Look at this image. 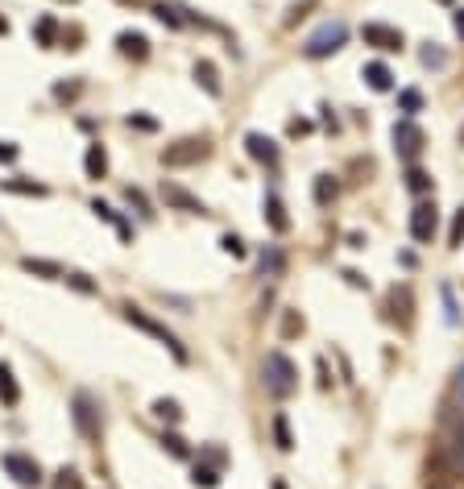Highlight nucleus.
I'll return each mask as SVG.
<instances>
[{
    "instance_id": "1",
    "label": "nucleus",
    "mask_w": 464,
    "mask_h": 489,
    "mask_svg": "<svg viewBox=\"0 0 464 489\" xmlns=\"http://www.w3.org/2000/svg\"><path fill=\"white\" fill-rule=\"evenodd\" d=\"M261 377H266V390L274 398H291L298 390V369H294V361L286 353H269L266 365H261Z\"/></svg>"
},
{
    "instance_id": "2",
    "label": "nucleus",
    "mask_w": 464,
    "mask_h": 489,
    "mask_svg": "<svg viewBox=\"0 0 464 489\" xmlns=\"http://www.w3.org/2000/svg\"><path fill=\"white\" fill-rule=\"evenodd\" d=\"M124 319H129L133 328H141L146 336H153L158 344H166V348H171V353L178 357V361H187V348L178 344V336H174V332L166 328V323H158V319L149 316L146 307H133V303H124Z\"/></svg>"
},
{
    "instance_id": "3",
    "label": "nucleus",
    "mask_w": 464,
    "mask_h": 489,
    "mask_svg": "<svg viewBox=\"0 0 464 489\" xmlns=\"http://www.w3.org/2000/svg\"><path fill=\"white\" fill-rule=\"evenodd\" d=\"M344 42H348V25L344 21H328V25H319L315 33L307 38L303 54H307V58H328V54H336Z\"/></svg>"
},
{
    "instance_id": "4",
    "label": "nucleus",
    "mask_w": 464,
    "mask_h": 489,
    "mask_svg": "<svg viewBox=\"0 0 464 489\" xmlns=\"http://www.w3.org/2000/svg\"><path fill=\"white\" fill-rule=\"evenodd\" d=\"M0 465H4V473H9V477H13L21 489L42 485V465H38L33 456H25V452H4V456H0Z\"/></svg>"
},
{
    "instance_id": "5",
    "label": "nucleus",
    "mask_w": 464,
    "mask_h": 489,
    "mask_svg": "<svg viewBox=\"0 0 464 489\" xmlns=\"http://www.w3.org/2000/svg\"><path fill=\"white\" fill-rule=\"evenodd\" d=\"M203 158H207V141L203 137H183V141L162 149V166H195Z\"/></svg>"
},
{
    "instance_id": "6",
    "label": "nucleus",
    "mask_w": 464,
    "mask_h": 489,
    "mask_svg": "<svg viewBox=\"0 0 464 489\" xmlns=\"http://www.w3.org/2000/svg\"><path fill=\"white\" fill-rule=\"evenodd\" d=\"M71 419H75V427H79L83 440H99V423H104V419H99V402L92 394H75Z\"/></svg>"
},
{
    "instance_id": "7",
    "label": "nucleus",
    "mask_w": 464,
    "mask_h": 489,
    "mask_svg": "<svg viewBox=\"0 0 464 489\" xmlns=\"http://www.w3.org/2000/svg\"><path fill=\"white\" fill-rule=\"evenodd\" d=\"M440 232V212H436V203L431 199H419L415 212H411V237L419 244H431V237Z\"/></svg>"
},
{
    "instance_id": "8",
    "label": "nucleus",
    "mask_w": 464,
    "mask_h": 489,
    "mask_svg": "<svg viewBox=\"0 0 464 489\" xmlns=\"http://www.w3.org/2000/svg\"><path fill=\"white\" fill-rule=\"evenodd\" d=\"M394 149L406 162H415L419 154H423V129L415 124V117H402V121L394 124Z\"/></svg>"
},
{
    "instance_id": "9",
    "label": "nucleus",
    "mask_w": 464,
    "mask_h": 489,
    "mask_svg": "<svg viewBox=\"0 0 464 489\" xmlns=\"http://www.w3.org/2000/svg\"><path fill=\"white\" fill-rule=\"evenodd\" d=\"M158 195H162V203H166V208H174V212H187V216H207L203 199H199V195H191L187 187H178V183H171V178L162 183V191H158Z\"/></svg>"
},
{
    "instance_id": "10",
    "label": "nucleus",
    "mask_w": 464,
    "mask_h": 489,
    "mask_svg": "<svg viewBox=\"0 0 464 489\" xmlns=\"http://www.w3.org/2000/svg\"><path fill=\"white\" fill-rule=\"evenodd\" d=\"M361 38H365V46H377V50H386V54H394V50L406 46L402 29H394V25H382V21L361 25Z\"/></svg>"
},
{
    "instance_id": "11",
    "label": "nucleus",
    "mask_w": 464,
    "mask_h": 489,
    "mask_svg": "<svg viewBox=\"0 0 464 489\" xmlns=\"http://www.w3.org/2000/svg\"><path fill=\"white\" fill-rule=\"evenodd\" d=\"M244 149H249L253 162H261V166H269V171L278 166V146L269 141L266 133H249V137H244Z\"/></svg>"
},
{
    "instance_id": "12",
    "label": "nucleus",
    "mask_w": 464,
    "mask_h": 489,
    "mask_svg": "<svg viewBox=\"0 0 464 489\" xmlns=\"http://www.w3.org/2000/svg\"><path fill=\"white\" fill-rule=\"evenodd\" d=\"M195 83L207 92V96H224L220 71H216V63H212V58H199V63H195Z\"/></svg>"
},
{
    "instance_id": "13",
    "label": "nucleus",
    "mask_w": 464,
    "mask_h": 489,
    "mask_svg": "<svg viewBox=\"0 0 464 489\" xmlns=\"http://www.w3.org/2000/svg\"><path fill=\"white\" fill-rule=\"evenodd\" d=\"M117 46H121L124 58H137V63L149 58V38L146 33H137V29H124L121 38H117Z\"/></svg>"
},
{
    "instance_id": "14",
    "label": "nucleus",
    "mask_w": 464,
    "mask_h": 489,
    "mask_svg": "<svg viewBox=\"0 0 464 489\" xmlns=\"http://www.w3.org/2000/svg\"><path fill=\"white\" fill-rule=\"evenodd\" d=\"M92 212H96L99 220H108L112 224V228H117V237H121V241H133V224L124 220L121 212H117V208H108V203H104V199H96V203H92Z\"/></svg>"
},
{
    "instance_id": "15",
    "label": "nucleus",
    "mask_w": 464,
    "mask_h": 489,
    "mask_svg": "<svg viewBox=\"0 0 464 489\" xmlns=\"http://www.w3.org/2000/svg\"><path fill=\"white\" fill-rule=\"evenodd\" d=\"M266 224L274 228V232H286V228H291L286 203H282V195H278V191H269V195H266Z\"/></svg>"
},
{
    "instance_id": "16",
    "label": "nucleus",
    "mask_w": 464,
    "mask_h": 489,
    "mask_svg": "<svg viewBox=\"0 0 464 489\" xmlns=\"http://www.w3.org/2000/svg\"><path fill=\"white\" fill-rule=\"evenodd\" d=\"M365 83L373 87V92H394V71L386 67V63H365Z\"/></svg>"
},
{
    "instance_id": "17",
    "label": "nucleus",
    "mask_w": 464,
    "mask_h": 489,
    "mask_svg": "<svg viewBox=\"0 0 464 489\" xmlns=\"http://www.w3.org/2000/svg\"><path fill=\"white\" fill-rule=\"evenodd\" d=\"M443 456H448V465L456 468V473H464V427H452V431H448Z\"/></svg>"
},
{
    "instance_id": "18",
    "label": "nucleus",
    "mask_w": 464,
    "mask_h": 489,
    "mask_svg": "<svg viewBox=\"0 0 464 489\" xmlns=\"http://www.w3.org/2000/svg\"><path fill=\"white\" fill-rule=\"evenodd\" d=\"M0 402H4V407H17V402H21V386H17L9 361H0Z\"/></svg>"
},
{
    "instance_id": "19",
    "label": "nucleus",
    "mask_w": 464,
    "mask_h": 489,
    "mask_svg": "<svg viewBox=\"0 0 464 489\" xmlns=\"http://www.w3.org/2000/svg\"><path fill=\"white\" fill-rule=\"evenodd\" d=\"M21 269L25 274H38V278H50V282H58L67 274L58 262H46V257H21Z\"/></svg>"
},
{
    "instance_id": "20",
    "label": "nucleus",
    "mask_w": 464,
    "mask_h": 489,
    "mask_svg": "<svg viewBox=\"0 0 464 489\" xmlns=\"http://www.w3.org/2000/svg\"><path fill=\"white\" fill-rule=\"evenodd\" d=\"M83 171H87V178H104L108 174V149L99 146H87V154H83Z\"/></svg>"
},
{
    "instance_id": "21",
    "label": "nucleus",
    "mask_w": 464,
    "mask_h": 489,
    "mask_svg": "<svg viewBox=\"0 0 464 489\" xmlns=\"http://www.w3.org/2000/svg\"><path fill=\"white\" fill-rule=\"evenodd\" d=\"M224 477L220 465H212V461H195V468H191V481H195L199 489H216Z\"/></svg>"
},
{
    "instance_id": "22",
    "label": "nucleus",
    "mask_w": 464,
    "mask_h": 489,
    "mask_svg": "<svg viewBox=\"0 0 464 489\" xmlns=\"http://www.w3.org/2000/svg\"><path fill=\"white\" fill-rule=\"evenodd\" d=\"M269 427H274V444H278V452H294V436H291V423H286V415H282V411L274 415V423H269Z\"/></svg>"
},
{
    "instance_id": "23",
    "label": "nucleus",
    "mask_w": 464,
    "mask_h": 489,
    "mask_svg": "<svg viewBox=\"0 0 464 489\" xmlns=\"http://www.w3.org/2000/svg\"><path fill=\"white\" fill-rule=\"evenodd\" d=\"M336 191H340V187H336V178H332V174H319V178H315V187H311V195H315L319 208H328V203L336 199Z\"/></svg>"
},
{
    "instance_id": "24",
    "label": "nucleus",
    "mask_w": 464,
    "mask_h": 489,
    "mask_svg": "<svg viewBox=\"0 0 464 489\" xmlns=\"http://www.w3.org/2000/svg\"><path fill=\"white\" fill-rule=\"evenodd\" d=\"M33 42H38V46H54V42H58V21H54V17H38Z\"/></svg>"
},
{
    "instance_id": "25",
    "label": "nucleus",
    "mask_w": 464,
    "mask_h": 489,
    "mask_svg": "<svg viewBox=\"0 0 464 489\" xmlns=\"http://www.w3.org/2000/svg\"><path fill=\"white\" fill-rule=\"evenodd\" d=\"M4 191H13V195H46V187L33 183V178H4Z\"/></svg>"
},
{
    "instance_id": "26",
    "label": "nucleus",
    "mask_w": 464,
    "mask_h": 489,
    "mask_svg": "<svg viewBox=\"0 0 464 489\" xmlns=\"http://www.w3.org/2000/svg\"><path fill=\"white\" fill-rule=\"evenodd\" d=\"M153 415L162 419V423H178V419H183V407H178L174 398H158V402H153Z\"/></svg>"
},
{
    "instance_id": "27",
    "label": "nucleus",
    "mask_w": 464,
    "mask_h": 489,
    "mask_svg": "<svg viewBox=\"0 0 464 489\" xmlns=\"http://www.w3.org/2000/svg\"><path fill=\"white\" fill-rule=\"evenodd\" d=\"M153 17H158V21H162V25H171V29H178V25L187 21L178 4H158V9H153Z\"/></svg>"
},
{
    "instance_id": "28",
    "label": "nucleus",
    "mask_w": 464,
    "mask_h": 489,
    "mask_svg": "<svg viewBox=\"0 0 464 489\" xmlns=\"http://www.w3.org/2000/svg\"><path fill=\"white\" fill-rule=\"evenodd\" d=\"M406 187H411L415 195H427V191H431V174L419 171V166H411V171H406Z\"/></svg>"
},
{
    "instance_id": "29",
    "label": "nucleus",
    "mask_w": 464,
    "mask_h": 489,
    "mask_svg": "<svg viewBox=\"0 0 464 489\" xmlns=\"http://www.w3.org/2000/svg\"><path fill=\"white\" fill-rule=\"evenodd\" d=\"M303 316L298 311H282V340H294V336H303Z\"/></svg>"
},
{
    "instance_id": "30",
    "label": "nucleus",
    "mask_w": 464,
    "mask_h": 489,
    "mask_svg": "<svg viewBox=\"0 0 464 489\" xmlns=\"http://www.w3.org/2000/svg\"><path fill=\"white\" fill-rule=\"evenodd\" d=\"M63 282H67V286H75L79 294H96V291H99L96 282H92L87 274H79V269H71V274H63Z\"/></svg>"
},
{
    "instance_id": "31",
    "label": "nucleus",
    "mask_w": 464,
    "mask_h": 489,
    "mask_svg": "<svg viewBox=\"0 0 464 489\" xmlns=\"http://www.w3.org/2000/svg\"><path fill=\"white\" fill-rule=\"evenodd\" d=\"M162 448H166L171 456H178V461H183V456H191L187 440H183V436H174V431H162Z\"/></svg>"
},
{
    "instance_id": "32",
    "label": "nucleus",
    "mask_w": 464,
    "mask_h": 489,
    "mask_svg": "<svg viewBox=\"0 0 464 489\" xmlns=\"http://www.w3.org/2000/svg\"><path fill=\"white\" fill-rule=\"evenodd\" d=\"M398 108H402L406 117H415L419 108H423V96H419L415 87H406V92H398Z\"/></svg>"
},
{
    "instance_id": "33",
    "label": "nucleus",
    "mask_w": 464,
    "mask_h": 489,
    "mask_svg": "<svg viewBox=\"0 0 464 489\" xmlns=\"http://www.w3.org/2000/svg\"><path fill=\"white\" fill-rule=\"evenodd\" d=\"M419 63H423V67H448V54H443V50H436L431 42H427V46L419 50Z\"/></svg>"
},
{
    "instance_id": "34",
    "label": "nucleus",
    "mask_w": 464,
    "mask_h": 489,
    "mask_svg": "<svg viewBox=\"0 0 464 489\" xmlns=\"http://www.w3.org/2000/svg\"><path fill=\"white\" fill-rule=\"evenodd\" d=\"M448 244H452V249H460V244H464V208H456V216H452V228H448Z\"/></svg>"
},
{
    "instance_id": "35",
    "label": "nucleus",
    "mask_w": 464,
    "mask_h": 489,
    "mask_svg": "<svg viewBox=\"0 0 464 489\" xmlns=\"http://www.w3.org/2000/svg\"><path fill=\"white\" fill-rule=\"evenodd\" d=\"M124 199H129V203H133V208H137V212H141V216H153V208H149V199L141 195V191H137V187H124Z\"/></svg>"
},
{
    "instance_id": "36",
    "label": "nucleus",
    "mask_w": 464,
    "mask_h": 489,
    "mask_svg": "<svg viewBox=\"0 0 464 489\" xmlns=\"http://www.w3.org/2000/svg\"><path fill=\"white\" fill-rule=\"evenodd\" d=\"M220 249L228 253V257H244V241L237 237V232H224V237H220Z\"/></svg>"
},
{
    "instance_id": "37",
    "label": "nucleus",
    "mask_w": 464,
    "mask_h": 489,
    "mask_svg": "<svg viewBox=\"0 0 464 489\" xmlns=\"http://www.w3.org/2000/svg\"><path fill=\"white\" fill-rule=\"evenodd\" d=\"M129 129H141V133H153V129H158V121H153V117H141V112H133V117H129Z\"/></svg>"
},
{
    "instance_id": "38",
    "label": "nucleus",
    "mask_w": 464,
    "mask_h": 489,
    "mask_svg": "<svg viewBox=\"0 0 464 489\" xmlns=\"http://www.w3.org/2000/svg\"><path fill=\"white\" fill-rule=\"evenodd\" d=\"M54 489H79V473H75V468H63L58 481H54Z\"/></svg>"
},
{
    "instance_id": "39",
    "label": "nucleus",
    "mask_w": 464,
    "mask_h": 489,
    "mask_svg": "<svg viewBox=\"0 0 464 489\" xmlns=\"http://www.w3.org/2000/svg\"><path fill=\"white\" fill-rule=\"evenodd\" d=\"M261 269H269V274H278V269H282V253H274V249H269L266 257H261Z\"/></svg>"
},
{
    "instance_id": "40",
    "label": "nucleus",
    "mask_w": 464,
    "mask_h": 489,
    "mask_svg": "<svg viewBox=\"0 0 464 489\" xmlns=\"http://www.w3.org/2000/svg\"><path fill=\"white\" fill-rule=\"evenodd\" d=\"M54 96H58V100H75V96H79V83H58V87H54Z\"/></svg>"
},
{
    "instance_id": "41",
    "label": "nucleus",
    "mask_w": 464,
    "mask_h": 489,
    "mask_svg": "<svg viewBox=\"0 0 464 489\" xmlns=\"http://www.w3.org/2000/svg\"><path fill=\"white\" fill-rule=\"evenodd\" d=\"M17 154L21 149L13 146V141H0V162H17Z\"/></svg>"
},
{
    "instance_id": "42",
    "label": "nucleus",
    "mask_w": 464,
    "mask_h": 489,
    "mask_svg": "<svg viewBox=\"0 0 464 489\" xmlns=\"http://www.w3.org/2000/svg\"><path fill=\"white\" fill-rule=\"evenodd\" d=\"M199 461H212V465L224 468V452H220V448H203V452H199Z\"/></svg>"
},
{
    "instance_id": "43",
    "label": "nucleus",
    "mask_w": 464,
    "mask_h": 489,
    "mask_svg": "<svg viewBox=\"0 0 464 489\" xmlns=\"http://www.w3.org/2000/svg\"><path fill=\"white\" fill-rule=\"evenodd\" d=\"M315 369H319V386H323V390H328V386H332V373H328V361H323V357H319V361H315Z\"/></svg>"
},
{
    "instance_id": "44",
    "label": "nucleus",
    "mask_w": 464,
    "mask_h": 489,
    "mask_svg": "<svg viewBox=\"0 0 464 489\" xmlns=\"http://www.w3.org/2000/svg\"><path fill=\"white\" fill-rule=\"evenodd\" d=\"M344 278H348V286H357V291H361V286H369V282L361 278V274H357V269H344Z\"/></svg>"
},
{
    "instance_id": "45",
    "label": "nucleus",
    "mask_w": 464,
    "mask_h": 489,
    "mask_svg": "<svg viewBox=\"0 0 464 489\" xmlns=\"http://www.w3.org/2000/svg\"><path fill=\"white\" fill-rule=\"evenodd\" d=\"M303 133H311V121H291V137H303Z\"/></svg>"
},
{
    "instance_id": "46",
    "label": "nucleus",
    "mask_w": 464,
    "mask_h": 489,
    "mask_svg": "<svg viewBox=\"0 0 464 489\" xmlns=\"http://www.w3.org/2000/svg\"><path fill=\"white\" fill-rule=\"evenodd\" d=\"M456 33H460V38H464V9H460V13H456Z\"/></svg>"
},
{
    "instance_id": "47",
    "label": "nucleus",
    "mask_w": 464,
    "mask_h": 489,
    "mask_svg": "<svg viewBox=\"0 0 464 489\" xmlns=\"http://www.w3.org/2000/svg\"><path fill=\"white\" fill-rule=\"evenodd\" d=\"M269 489H286V481H282V477H274V481H269Z\"/></svg>"
},
{
    "instance_id": "48",
    "label": "nucleus",
    "mask_w": 464,
    "mask_h": 489,
    "mask_svg": "<svg viewBox=\"0 0 464 489\" xmlns=\"http://www.w3.org/2000/svg\"><path fill=\"white\" fill-rule=\"evenodd\" d=\"M4 33H9V21H4V17H0V38H4Z\"/></svg>"
},
{
    "instance_id": "49",
    "label": "nucleus",
    "mask_w": 464,
    "mask_h": 489,
    "mask_svg": "<svg viewBox=\"0 0 464 489\" xmlns=\"http://www.w3.org/2000/svg\"><path fill=\"white\" fill-rule=\"evenodd\" d=\"M440 4H452V0H440Z\"/></svg>"
},
{
    "instance_id": "50",
    "label": "nucleus",
    "mask_w": 464,
    "mask_h": 489,
    "mask_svg": "<svg viewBox=\"0 0 464 489\" xmlns=\"http://www.w3.org/2000/svg\"><path fill=\"white\" fill-rule=\"evenodd\" d=\"M460 141H464V133H460Z\"/></svg>"
},
{
    "instance_id": "51",
    "label": "nucleus",
    "mask_w": 464,
    "mask_h": 489,
    "mask_svg": "<svg viewBox=\"0 0 464 489\" xmlns=\"http://www.w3.org/2000/svg\"><path fill=\"white\" fill-rule=\"evenodd\" d=\"M460 390H464V382H460Z\"/></svg>"
}]
</instances>
